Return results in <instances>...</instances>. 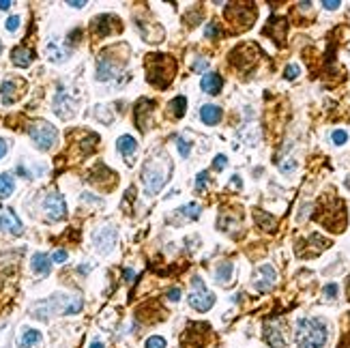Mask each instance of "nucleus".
<instances>
[{
  "mask_svg": "<svg viewBox=\"0 0 350 348\" xmlns=\"http://www.w3.org/2000/svg\"><path fill=\"white\" fill-rule=\"evenodd\" d=\"M327 338L329 329L318 318H303L297 322V344L301 348H323Z\"/></svg>",
  "mask_w": 350,
  "mask_h": 348,
  "instance_id": "f257e3e1",
  "label": "nucleus"
},
{
  "mask_svg": "<svg viewBox=\"0 0 350 348\" xmlns=\"http://www.w3.org/2000/svg\"><path fill=\"white\" fill-rule=\"evenodd\" d=\"M174 74H176V64L170 56H166V54L146 56V78L153 86L166 88V86L172 82Z\"/></svg>",
  "mask_w": 350,
  "mask_h": 348,
  "instance_id": "f03ea898",
  "label": "nucleus"
},
{
  "mask_svg": "<svg viewBox=\"0 0 350 348\" xmlns=\"http://www.w3.org/2000/svg\"><path fill=\"white\" fill-rule=\"evenodd\" d=\"M170 174V162L168 157H153L148 159L146 166L142 168V180H144V192L148 196H155L163 187Z\"/></svg>",
  "mask_w": 350,
  "mask_h": 348,
  "instance_id": "7ed1b4c3",
  "label": "nucleus"
},
{
  "mask_svg": "<svg viewBox=\"0 0 350 348\" xmlns=\"http://www.w3.org/2000/svg\"><path fill=\"white\" fill-rule=\"evenodd\" d=\"M28 136L32 138V142L37 144V148H41V150H49L56 144V138H58L56 127L49 125L45 120L30 122V125H28Z\"/></svg>",
  "mask_w": 350,
  "mask_h": 348,
  "instance_id": "20e7f679",
  "label": "nucleus"
},
{
  "mask_svg": "<svg viewBox=\"0 0 350 348\" xmlns=\"http://www.w3.org/2000/svg\"><path fill=\"white\" fill-rule=\"evenodd\" d=\"M191 284L194 286H191V292H189V306L198 312H209L213 308V303H215V294L204 286V282L200 278H194Z\"/></svg>",
  "mask_w": 350,
  "mask_h": 348,
  "instance_id": "39448f33",
  "label": "nucleus"
},
{
  "mask_svg": "<svg viewBox=\"0 0 350 348\" xmlns=\"http://www.w3.org/2000/svg\"><path fill=\"white\" fill-rule=\"evenodd\" d=\"M228 20L232 22L234 26H239V30H245V28H249L254 24L256 20V9L254 6H245V9H239V6H228Z\"/></svg>",
  "mask_w": 350,
  "mask_h": 348,
  "instance_id": "423d86ee",
  "label": "nucleus"
},
{
  "mask_svg": "<svg viewBox=\"0 0 350 348\" xmlns=\"http://www.w3.org/2000/svg\"><path fill=\"white\" fill-rule=\"evenodd\" d=\"M43 211L47 213V217L52 222L62 220V217L67 215V204H65V200H62V196L60 194H49L43 200Z\"/></svg>",
  "mask_w": 350,
  "mask_h": 348,
  "instance_id": "0eeeda50",
  "label": "nucleus"
},
{
  "mask_svg": "<svg viewBox=\"0 0 350 348\" xmlns=\"http://www.w3.org/2000/svg\"><path fill=\"white\" fill-rule=\"evenodd\" d=\"M275 269L271 264H262L260 269H256V273H254V278H252V282H254V286H256V290H260V292H267V290L275 284Z\"/></svg>",
  "mask_w": 350,
  "mask_h": 348,
  "instance_id": "6e6552de",
  "label": "nucleus"
},
{
  "mask_svg": "<svg viewBox=\"0 0 350 348\" xmlns=\"http://www.w3.org/2000/svg\"><path fill=\"white\" fill-rule=\"evenodd\" d=\"M90 26H92V32L99 34V37H105V34H110L114 30H120V22L114 18V16H97L95 20L90 22Z\"/></svg>",
  "mask_w": 350,
  "mask_h": 348,
  "instance_id": "1a4fd4ad",
  "label": "nucleus"
},
{
  "mask_svg": "<svg viewBox=\"0 0 350 348\" xmlns=\"http://www.w3.org/2000/svg\"><path fill=\"white\" fill-rule=\"evenodd\" d=\"M54 110L60 118H71V116H73V110H75V99L71 95H67L65 90H60L54 99Z\"/></svg>",
  "mask_w": 350,
  "mask_h": 348,
  "instance_id": "9d476101",
  "label": "nucleus"
},
{
  "mask_svg": "<svg viewBox=\"0 0 350 348\" xmlns=\"http://www.w3.org/2000/svg\"><path fill=\"white\" fill-rule=\"evenodd\" d=\"M0 230L6 232V234L19 236L24 232V226H22V222L17 220L13 211H2V213H0Z\"/></svg>",
  "mask_w": 350,
  "mask_h": 348,
  "instance_id": "9b49d317",
  "label": "nucleus"
},
{
  "mask_svg": "<svg viewBox=\"0 0 350 348\" xmlns=\"http://www.w3.org/2000/svg\"><path fill=\"white\" fill-rule=\"evenodd\" d=\"M41 342H43L41 331H37V329H24L22 336H19V340H17V346L19 348H39Z\"/></svg>",
  "mask_w": 350,
  "mask_h": 348,
  "instance_id": "f8f14e48",
  "label": "nucleus"
},
{
  "mask_svg": "<svg viewBox=\"0 0 350 348\" xmlns=\"http://www.w3.org/2000/svg\"><path fill=\"white\" fill-rule=\"evenodd\" d=\"M11 60H13V64H17V67H28V64L34 60V52L26 46H17V48H13V52H11Z\"/></svg>",
  "mask_w": 350,
  "mask_h": 348,
  "instance_id": "ddd939ff",
  "label": "nucleus"
},
{
  "mask_svg": "<svg viewBox=\"0 0 350 348\" xmlns=\"http://www.w3.org/2000/svg\"><path fill=\"white\" fill-rule=\"evenodd\" d=\"M116 148H118V153L127 159V162H131L135 150H138V142H135L131 136H120L116 140Z\"/></svg>",
  "mask_w": 350,
  "mask_h": 348,
  "instance_id": "4468645a",
  "label": "nucleus"
},
{
  "mask_svg": "<svg viewBox=\"0 0 350 348\" xmlns=\"http://www.w3.org/2000/svg\"><path fill=\"white\" fill-rule=\"evenodd\" d=\"M264 340H267L269 346L273 348H282L284 346V336L280 327H277V322H267L264 324Z\"/></svg>",
  "mask_w": 350,
  "mask_h": 348,
  "instance_id": "2eb2a0df",
  "label": "nucleus"
},
{
  "mask_svg": "<svg viewBox=\"0 0 350 348\" xmlns=\"http://www.w3.org/2000/svg\"><path fill=\"white\" fill-rule=\"evenodd\" d=\"M114 241H116V232H114V228H103L99 234H95V245L103 254H108L112 250Z\"/></svg>",
  "mask_w": 350,
  "mask_h": 348,
  "instance_id": "dca6fc26",
  "label": "nucleus"
},
{
  "mask_svg": "<svg viewBox=\"0 0 350 348\" xmlns=\"http://www.w3.org/2000/svg\"><path fill=\"white\" fill-rule=\"evenodd\" d=\"M17 86H22V82H19V78H9L2 82V104H13V101L17 99Z\"/></svg>",
  "mask_w": 350,
  "mask_h": 348,
  "instance_id": "f3484780",
  "label": "nucleus"
},
{
  "mask_svg": "<svg viewBox=\"0 0 350 348\" xmlns=\"http://www.w3.org/2000/svg\"><path fill=\"white\" fill-rule=\"evenodd\" d=\"M200 86H202V90L209 92V95H217L221 90V86H224V80H221L219 74H209L200 80Z\"/></svg>",
  "mask_w": 350,
  "mask_h": 348,
  "instance_id": "a211bd4d",
  "label": "nucleus"
},
{
  "mask_svg": "<svg viewBox=\"0 0 350 348\" xmlns=\"http://www.w3.org/2000/svg\"><path fill=\"white\" fill-rule=\"evenodd\" d=\"M200 118H202L204 125H217L221 120V108L217 106H202L200 108Z\"/></svg>",
  "mask_w": 350,
  "mask_h": 348,
  "instance_id": "6ab92c4d",
  "label": "nucleus"
},
{
  "mask_svg": "<svg viewBox=\"0 0 350 348\" xmlns=\"http://www.w3.org/2000/svg\"><path fill=\"white\" fill-rule=\"evenodd\" d=\"M30 264H32V271L37 273V275H47L49 273V258L45 256V254H34L32 260H30Z\"/></svg>",
  "mask_w": 350,
  "mask_h": 348,
  "instance_id": "aec40b11",
  "label": "nucleus"
},
{
  "mask_svg": "<svg viewBox=\"0 0 350 348\" xmlns=\"http://www.w3.org/2000/svg\"><path fill=\"white\" fill-rule=\"evenodd\" d=\"M254 215H256V224H258L262 230H275L277 222H275L273 215H269V213H264V211H258V208L254 211Z\"/></svg>",
  "mask_w": 350,
  "mask_h": 348,
  "instance_id": "412c9836",
  "label": "nucleus"
},
{
  "mask_svg": "<svg viewBox=\"0 0 350 348\" xmlns=\"http://www.w3.org/2000/svg\"><path fill=\"white\" fill-rule=\"evenodd\" d=\"M15 192V178L11 174H0V198H9Z\"/></svg>",
  "mask_w": 350,
  "mask_h": 348,
  "instance_id": "4be33fe9",
  "label": "nucleus"
},
{
  "mask_svg": "<svg viewBox=\"0 0 350 348\" xmlns=\"http://www.w3.org/2000/svg\"><path fill=\"white\" fill-rule=\"evenodd\" d=\"M185 110H187V99L185 97H174L172 101H170V112H172L174 118H181V116L185 114Z\"/></svg>",
  "mask_w": 350,
  "mask_h": 348,
  "instance_id": "5701e85b",
  "label": "nucleus"
},
{
  "mask_svg": "<svg viewBox=\"0 0 350 348\" xmlns=\"http://www.w3.org/2000/svg\"><path fill=\"white\" fill-rule=\"evenodd\" d=\"M232 271H234V266L230 262H221L217 266V271H215V280L219 282V284H226V282L232 278Z\"/></svg>",
  "mask_w": 350,
  "mask_h": 348,
  "instance_id": "b1692460",
  "label": "nucleus"
},
{
  "mask_svg": "<svg viewBox=\"0 0 350 348\" xmlns=\"http://www.w3.org/2000/svg\"><path fill=\"white\" fill-rule=\"evenodd\" d=\"M176 213H178V215H187L189 220H198V217H200V204L191 202V204H185L183 208H178Z\"/></svg>",
  "mask_w": 350,
  "mask_h": 348,
  "instance_id": "393cba45",
  "label": "nucleus"
},
{
  "mask_svg": "<svg viewBox=\"0 0 350 348\" xmlns=\"http://www.w3.org/2000/svg\"><path fill=\"white\" fill-rule=\"evenodd\" d=\"M146 348H166V340L161 336H153L146 340Z\"/></svg>",
  "mask_w": 350,
  "mask_h": 348,
  "instance_id": "a878e982",
  "label": "nucleus"
},
{
  "mask_svg": "<svg viewBox=\"0 0 350 348\" xmlns=\"http://www.w3.org/2000/svg\"><path fill=\"white\" fill-rule=\"evenodd\" d=\"M299 74H301V67H299V64H288V67H286V71H284V78L286 80H295Z\"/></svg>",
  "mask_w": 350,
  "mask_h": 348,
  "instance_id": "bb28decb",
  "label": "nucleus"
},
{
  "mask_svg": "<svg viewBox=\"0 0 350 348\" xmlns=\"http://www.w3.org/2000/svg\"><path fill=\"white\" fill-rule=\"evenodd\" d=\"M176 146H178V153H181L183 157H189V148H191L189 140H183V138H178V140H176Z\"/></svg>",
  "mask_w": 350,
  "mask_h": 348,
  "instance_id": "cd10ccee",
  "label": "nucleus"
},
{
  "mask_svg": "<svg viewBox=\"0 0 350 348\" xmlns=\"http://www.w3.org/2000/svg\"><path fill=\"white\" fill-rule=\"evenodd\" d=\"M331 140H333V144H346L348 142V134L346 132H342V129H338V132H333V136H331Z\"/></svg>",
  "mask_w": 350,
  "mask_h": 348,
  "instance_id": "c85d7f7f",
  "label": "nucleus"
},
{
  "mask_svg": "<svg viewBox=\"0 0 350 348\" xmlns=\"http://www.w3.org/2000/svg\"><path fill=\"white\" fill-rule=\"evenodd\" d=\"M209 183V172H200L198 174V178H196V190H204V185Z\"/></svg>",
  "mask_w": 350,
  "mask_h": 348,
  "instance_id": "c756f323",
  "label": "nucleus"
},
{
  "mask_svg": "<svg viewBox=\"0 0 350 348\" xmlns=\"http://www.w3.org/2000/svg\"><path fill=\"white\" fill-rule=\"evenodd\" d=\"M67 252L65 250H56L54 252V256H52V260H54V262H58V264H62V262H67Z\"/></svg>",
  "mask_w": 350,
  "mask_h": 348,
  "instance_id": "7c9ffc66",
  "label": "nucleus"
},
{
  "mask_svg": "<svg viewBox=\"0 0 350 348\" xmlns=\"http://www.w3.org/2000/svg\"><path fill=\"white\" fill-rule=\"evenodd\" d=\"M17 26H19V18L17 16H13V18L6 20V30H9V32H15Z\"/></svg>",
  "mask_w": 350,
  "mask_h": 348,
  "instance_id": "2f4dec72",
  "label": "nucleus"
},
{
  "mask_svg": "<svg viewBox=\"0 0 350 348\" xmlns=\"http://www.w3.org/2000/svg\"><path fill=\"white\" fill-rule=\"evenodd\" d=\"M226 164H228L226 155H217V157H215V162H213V168H215V170H224V168H226Z\"/></svg>",
  "mask_w": 350,
  "mask_h": 348,
  "instance_id": "473e14b6",
  "label": "nucleus"
},
{
  "mask_svg": "<svg viewBox=\"0 0 350 348\" xmlns=\"http://www.w3.org/2000/svg\"><path fill=\"white\" fill-rule=\"evenodd\" d=\"M325 296H329V299H335V296H338V284H327L325 286Z\"/></svg>",
  "mask_w": 350,
  "mask_h": 348,
  "instance_id": "72a5a7b5",
  "label": "nucleus"
},
{
  "mask_svg": "<svg viewBox=\"0 0 350 348\" xmlns=\"http://www.w3.org/2000/svg\"><path fill=\"white\" fill-rule=\"evenodd\" d=\"M206 67H209V60H206V58H198L194 64V71H204Z\"/></svg>",
  "mask_w": 350,
  "mask_h": 348,
  "instance_id": "f704fd0d",
  "label": "nucleus"
},
{
  "mask_svg": "<svg viewBox=\"0 0 350 348\" xmlns=\"http://www.w3.org/2000/svg\"><path fill=\"white\" fill-rule=\"evenodd\" d=\"M323 9H329V11L340 9V2H338V0H325V2H323Z\"/></svg>",
  "mask_w": 350,
  "mask_h": 348,
  "instance_id": "c9c22d12",
  "label": "nucleus"
},
{
  "mask_svg": "<svg viewBox=\"0 0 350 348\" xmlns=\"http://www.w3.org/2000/svg\"><path fill=\"white\" fill-rule=\"evenodd\" d=\"M168 299H170V301H178V299H181V290H178V288H172V290L168 292Z\"/></svg>",
  "mask_w": 350,
  "mask_h": 348,
  "instance_id": "e433bc0d",
  "label": "nucleus"
},
{
  "mask_svg": "<svg viewBox=\"0 0 350 348\" xmlns=\"http://www.w3.org/2000/svg\"><path fill=\"white\" fill-rule=\"evenodd\" d=\"M6 150H9V144H6L2 138H0V159H2L4 155H6Z\"/></svg>",
  "mask_w": 350,
  "mask_h": 348,
  "instance_id": "4c0bfd02",
  "label": "nucleus"
},
{
  "mask_svg": "<svg viewBox=\"0 0 350 348\" xmlns=\"http://www.w3.org/2000/svg\"><path fill=\"white\" fill-rule=\"evenodd\" d=\"M84 4H86L84 0H71V2H69V6H73V9H82Z\"/></svg>",
  "mask_w": 350,
  "mask_h": 348,
  "instance_id": "58836bf2",
  "label": "nucleus"
},
{
  "mask_svg": "<svg viewBox=\"0 0 350 348\" xmlns=\"http://www.w3.org/2000/svg\"><path fill=\"white\" fill-rule=\"evenodd\" d=\"M215 32H219V30H217V26H215V24H211L209 28H206V34H209V37H213V34H215Z\"/></svg>",
  "mask_w": 350,
  "mask_h": 348,
  "instance_id": "ea45409f",
  "label": "nucleus"
},
{
  "mask_svg": "<svg viewBox=\"0 0 350 348\" xmlns=\"http://www.w3.org/2000/svg\"><path fill=\"white\" fill-rule=\"evenodd\" d=\"M232 185L237 187V190H241V176H232Z\"/></svg>",
  "mask_w": 350,
  "mask_h": 348,
  "instance_id": "a19ab883",
  "label": "nucleus"
},
{
  "mask_svg": "<svg viewBox=\"0 0 350 348\" xmlns=\"http://www.w3.org/2000/svg\"><path fill=\"white\" fill-rule=\"evenodd\" d=\"M133 278H135V273H133L131 269H127V271H125V280H129V282H131Z\"/></svg>",
  "mask_w": 350,
  "mask_h": 348,
  "instance_id": "79ce46f5",
  "label": "nucleus"
},
{
  "mask_svg": "<svg viewBox=\"0 0 350 348\" xmlns=\"http://www.w3.org/2000/svg\"><path fill=\"white\" fill-rule=\"evenodd\" d=\"M9 6H11L9 0H0V9H9Z\"/></svg>",
  "mask_w": 350,
  "mask_h": 348,
  "instance_id": "37998d69",
  "label": "nucleus"
},
{
  "mask_svg": "<svg viewBox=\"0 0 350 348\" xmlns=\"http://www.w3.org/2000/svg\"><path fill=\"white\" fill-rule=\"evenodd\" d=\"M90 348H103V344H101V342H99V340H95V342H92V344H90Z\"/></svg>",
  "mask_w": 350,
  "mask_h": 348,
  "instance_id": "c03bdc74",
  "label": "nucleus"
},
{
  "mask_svg": "<svg viewBox=\"0 0 350 348\" xmlns=\"http://www.w3.org/2000/svg\"><path fill=\"white\" fill-rule=\"evenodd\" d=\"M346 187H348V190H350V178H348V180H346Z\"/></svg>",
  "mask_w": 350,
  "mask_h": 348,
  "instance_id": "a18cd8bd",
  "label": "nucleus"
},
{
  "mask_svg": "<svg viewBox=\"0 0 350 348\" xmlns=\"http://www.w3.org/2000/svg\"><path fill=\"white\" fill-rule=\"evenodd\" d=\"M0 52H2V46H0Z\"/></svg>",
  "mask_w": 350,
  "mask_h": 348,
  "instance_id": "49530a36",
  "label": "nucleus"
}]
</instances>
